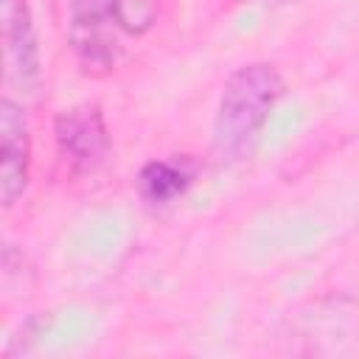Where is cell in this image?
Listing matches in <instances>:
<instances>
[{"label": "cell", "mask_w": 359, "mask_h": 359, "mask_svg": "<svg viewBox=\"0 0 359 359\" xmlns=\"http://www.w3.org/2000/svg\"><path fill=\"white\" fill-rule=\"evenodd\" d=\"M3 42H6V81L11 90L31 95L39 87V48L31 11L22 0H3Z\"/></svg>", "instance_id": "obj_4"}, {"label": "cell", "mask_w": 359, "mask_h": 359, "mask_svg": "<svg viewBox=\"0 0 359 359\" xmlns=\"http://www.w3.org/2000/svg\"><path fill=\"white\" fill-rule=\"evenodd\" d=\"M196 168L188 157H163V160H149L140 174H137V194L146 205H171L177 196L188 191L194 182Z\"/></svg>", "instance_id": "obj_6"}, {"label": "cell", "mask_w": 359, "mask_h": 359, "mask_svg": "<svg viewBox=\"0 0 359 359\" xmlns=\"http://www.w3.org/2000/svg\"><path fill=\"white\" fill-rule=\"evenodd\" d=\"M31 165V140L22 107L11 98L0 101V196L3 208H11L25 185Z\"/></svg>", "instance_id": "obj_5"}, {"label": "cell", "mask_w": 359, "mask_h": 359, "mask_svg": "<svg viewBox=\"0 0 359 359\" xmlns=\"http://www.w3.org/2000/svg\"><path fill=\"white\" fill-rule=\"evenodd\" d=\"M160 3L163 0H115V17L121 31L135 36L146 34L160 17Z\"/></svg>", "instance_id": "obj_7"}, {"label": "cell", "mask_w": 359, "mask_h": 359, "mask_svg": "<svg viewBox=\"0 0 359 359\" xmlns=\"http://www.w3.org/2000/svg\"><path fill=\"white\" fill-rule=\"evenodd\" d=\"M59 154L79 171H93L109 151V129L98 104L62 109L53 121Z\"/></svg>", "instance_id": "obj_3"}, {"label": "cell", "mask_w": 359, "mask_h": 359, "mask_svg": "<svg viewBox=\"0 0 359 359\" xmlns=\"http://www.w3.org/2000/svg\"><path fill=\"white\" fill-rule=\"evenodd\" d=\"M283 87L269 62H250L227 76L213 118V146L224 160H241L255 146Z\"/></svg>", "instance_id": "obj_1"}, {"label": "cell", "mask_w": 359, "mask_h": 359, "mask_svg": "<svg viewBox=\"0 0 359 359\" xmlns=\"http://www.w3.org/2000/svg\"><path fill=\"white\" fill-rule=\"evenodd\" d=\"M275 6H286V3H292V0H272Z\"/></svg>", "instance_id": "obj_8"}, {"label": "cell", "mask_w": 359, "mask_h": 359, "mask_svg": "<svg viewBox=\"0 0 359 359\" xmlns=\"http://www.w3.org/2000/svg\"><path fill=\"white\" fill-rule=\"evenodd\" d=\"M115 0H73L70 11V48L84 73H107L115 65Z\"/></svg>", "instance_id": "obj_2"}]
</instances>
